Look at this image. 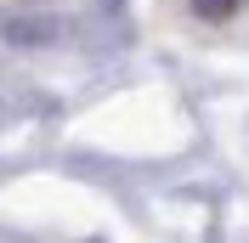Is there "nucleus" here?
<instances>
[{
    "mask_svg": "<svg viewBox=\"0 0 249 243\" xmlns=\"http://www.w3.org/2000/svg\"><path fill=\"white\" fill-rule=\"evenodd\" d=\"M238 6H244V0H193V12H198V17H210V23H215V17H232Z\"/></svg>",
    "mask_w": 249,
    "mask_h": 243,
    "instance_id": "f257e3e1",
    "label": "nucleus"
}]
</instances>
